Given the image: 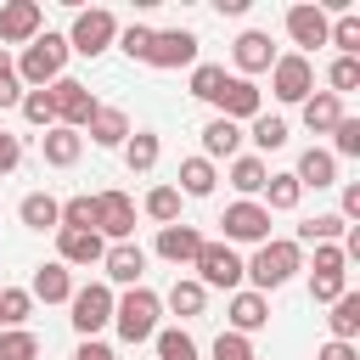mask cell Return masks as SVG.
Masks as SVG:
<instances>
[{"label":"cell","instance_id":"ffe728a7","mask_svg":"<svg viewBox=\"0 0 360 360\" xmlns=\"http://www.w3.org/2000/svg\"><path fill=\"white\" fill-rule=\"evenodd\" d=\"M292 180L309 191H326V186H338V158L326 152V146H309V152H298V169H292Z\"/></svg>","mask_w":360,"mask_h":360},{"label":"cell","instance_id":"4316f807","mask_svg":"<svg viewBox=\"0 0 360 360\" xmlns=\"http://www.w3.org/2000/svg\"><path fill=\"white\" fill-rule=\"evenodd\" d=\"M264 180H270V163H264L259 152H248V158H231V186H236V191H242L248 202H259Z\"/></svg>","mask_w":360,"mask_h":360},{"label":"cell","instance_id":"e575fe53","mask_svg":"<svg viewBox=\"0 0 360 360\" xmlns=\"http://www.w3.org/2000/svg\"><path fill=\"white\" fill-rule=\"evenodd\" d=\"M28 309H34L28 287H0V332H17L28 321Z\"/></svg>","mask_w":360,"mask_h":360},{"label":"cell","instance_id":"db71d44e","mask_svg":"<svg viewBox=\"0 0 360 360\" xmlns=\"http://www.w3.org/2000/svg\"><path fill=\"white\" fill-rule=\"evenodd\" d=\"M214 11H219V17H242V11H248V0H214Z\"/></svg>","mask_w":360,"mask_h":360},{"label":"cell","instance_id":"e0dca14e","mask_svg":"<svg viewBox=\"0 0 360 360\" xmlns=\"http://www.w3.org/2000/svg\"><path fill=\"white\" fill-rule=\"evenodd\" d=\"M202 231L197 225H186V219H174V225H163L158 231V259H169V264H191L197 253H202Z\"/></svg>","mask_w":360,"mask_h":360},{"label":"cell","instance_id":"6da1fadb","mask_svg":"<svg viewBox=\"0 0 360 360\" xmlns=\"http://www.w3.org/2000/svg\"><path fill=\"white\" fill-rule=\"evenodd\" d=\"M298 270H304V248H298L292 236H270V242H259L253 259L242 264V276H248L253 292H264V298H270L276 287H287Z\"/></svg>","mask_w":360,"mask_h":360},{"label":"cell","instance_id":"60d3db41","mask_svg":"<svg viewBox=\"0 0 360 360\" xmlns=\"http://www.w3.org/2000/svg\"><path fill=\"white\" fill-rule=\"evenodd\" d=\"M56 231H96V197H84V191H79V197H68V202H62V225H56Z\"/></svg>","mask_w":360,"mask_h":360},{"label":"cell","instance_id":"d6986e66","mask_svg":"<svg viewBox=\"0 0 360 360\" xmlns=\"http://www.w3.org/2000/svg\"><path fill=\"white\" fill-rule=\"evenodd\" d=\"M101 253H107V242L96 236V231H56V264H101Z\"/></svg>","mask_w":360,"mask_h":360},{"label":"cell","instance_id":"4fadbf2b","mask_svg":"<svg viewBox=\"0 0 360 360\" xmlns=\"http://www.w3.org/2000/svg\"><path fill=\"white\" fill-rule=\"evenodd\" d=\"M146 62L152 68H197V34L191 28H158Z\"/></svg>","mask_w":360,"mask_h":360},{"label":"cell","instance_id":"83f0119b","mask_svg":"<svg viewBox=\"0 0 360 360\" xmlns=\"http://www.w3.org/2000/svg\"><path fill=\"white\" fill-rule=\"evenodd\" d=\"M214 186H219V169L208 158H186L180 163V180H174L180 197H214Z\"/></svg>","mask_w":360,"mask_h":360},{"label":"cell","instance_id":"11a10c76","mask_svg":"<svg viewBox=\"0 0 360 360\" xmlns=\"http://www.w3.org/2000/svg\"><path fill=\"white\" fill-rule=\"evenodd\" d=\"M0 79H17V68H11V51H0Z\"/></svg>","mask_w":360,"mask_h":360},{"label":"cell","instance_id":"c3c4849f","mask_svg":"<svg viewBox=\"0 0 360 360\" xmlns=\"http://www.w3.org/2000/svg\"><path fill=\"white\" fill-rule=\"evenodd\" d=\"M343 292H349L343 276H309V298H315V304H332V298H343Z\"/></svg>","mask_w":360,"mask_h":360},{"label":"cell","instance_id":"30bf717a","mask_svg":"<svg viewBox=\"0 0 360 360\" xmlns=\"http://www.w3.org/2000/svg\"><path fill=\"white\" fill-rule=\"evenodd\" d=\"M326 28H332V17L321 11V0H298V6H287V39L298 45V56H309L315 45H326Z\"/></svg>","mask_w":360,"mask_h":360},{"label":"cell","instance_id":"484cf974","mask_svg":"<svg viewBox=\"0 0 360 360\" xmlns=\"http://www.w3.org/2000/svg\"><path fill=\"white\" fill-rule=\"evenodd\" d=\"M17 219H22L28 231H56V225H62V202H56L51 191H28V197L17 202Z\"/></svg>","mask_w":360,"mask_h":360},{"label":"cell","instance_id":"5bb4252c","mask_svg":"<svg viewBox=\"0 0 360 360\" xmlns=\"http://www.w3.org/2000/svg\"><path fill=\"white\" fill-rule=\"evenodd\" d=\"M219 118H231V124H253L259 112H264V90L253 84V79H225V90H219Z\"/></svg>","mask_w":360,"mask_h":360},{"label":"cell","instance_id":"5b68a950","mask_svg":"<svg viewBox=\"0 0 360 360\" xmlns=\"http://www.w3.org/2000/svg\"><path fill=\"white\" fill-rule=\"evenodd\" d=\"M62 39H68V51H79V56H101V51L118 39V17H112L107 6H90V11L73 17V28H68Z\"/></svg>","mask_w":360,"mask_h":360},{"label":"cell","instance_id":"bcb514c9","mask_svg":"<svg viewBox=\"0 0 360 360\" xmlns=\"http://www.w3.org/2000/svg\"><path fill=\"white\" fill-rule=\"evenodd\" d=\"M309 276H349L343 248H338V242H315V264H309Z\"/></svg>","mask_w":360,"mask_h":360},{"label":"cell","instance_id":"ac0fdd59","mask_svg":"<svg viewBox=\"0 0 360 360\" xmlns=\"http://www.w3.org/2000/svg\"><path fill=\"white\" fill-rule=\"evenodd\" d=\"M259 326H270V298L253 292V287H236V292H231V332L253 338Z\"/></svg>","mask_w":360,"mask_h":360},{"label":"cell","instance_id":"8fae6325","mask_svg":"<svg viewBox=\"0 0 360 360\" xmlns=\"http://www.w3.org/2000/svg\"><path fill=\"white\" fill-rule=\"evenodd\" d=\"M96 236L101 242H129L135 236V202L124 191H96Z\"/></svg>","mask_w":360,"mask_h":360},{"label":"cell","instance_id":"3957f363","mask_svg":"<svg viewBox=\"0 0 360 360\" xmlns=\"http://www.w3.org/2000/svg\"><path fill=\"white\" fill-rule=\"evenodd\" d=\"M158 315H163V298L152 287H129L124 298H112V326L124 343H146L158 332Z\"/></svg>","mask_w":360,"mask_h":360},{"label":"cell","instance_id":"277c9868","mask_svg":"<svg viewBox=\"0 0 360 360\" xmlns=\"http://www.w3.org/2000/svg\"><path fill=\"white\" fill-rule=\"evenodd\" d=\"M68 321H73V332L79 338H96L101 326H112V287L107 281H84V287H73V298H68Z\"/></svg>","mask_w":360,"mask_h":360},{"label":"cell","instance_id":"7402d4cb","mask_svg":"<svg viewBox=\"0 0 360 360\" xmlns=\"http://www.w3.org/2000/svg\"><path fill=\"white\" fill-rule=\"evenodd\" d=\"M338 118H343V101H338L332 90H309V96H304V129H309V135H332Z\"/></svg>","mask_w":360,"mask_h":360},{"label":"cell","instance_id":"d6a6232c","mask_svg":"<svg viewBox=\"0 0 360 360\" xmlns=\"http://www.w3.org/2000/svg\"><path fill=\"white\" fill-rule=\"evenodd\" d=\"M343 231H349V225H343V214H315V219H304V225H298V236H292V242H298V248L343 242Z\"/></svg>","mask_w":360,"mask_h":360},{"label":"cell","instance_id":"7a4b0ae2","mask_svg":"<svg viewBox=\"0 0 360 360\" xmlns=\"http://www.w3.org/2000/svg\"><path fill=\"white\" fill-rule=\"evenodd\" d=\"M11 68H17V84H22V90H45V84H56L62 68H68V39L45 28L39 39L22 45V56H17Z\"/></svg>","mask_w":360,"mask_h":360},{"label":"cell","instance_id":"cb8c5ba5","mask_svg":"<svg viewBox=\"0 0 360 360\" xmlns=\"http://www.w3.org/2000/svg\"><path fill=\"white\" fill-rule=\"evenodd\" d=\"M39 152H45V163H51V169H73V163H79V152H84V135L56 124V129H45V135H39Z\"/></svg>","mask_w":360,"mask_h":360},{"label":"cell","instance_id":"ee69618b","mask_svg":"<svg viewBox=\"0 0 360 360\" xmlns=\"http://www.w3.org/2000/svg\"><path fill=\"white\" fill-rule=\"evenodd\" d=\"M152 34H158V28H146V22H129V28H118V51H124L129 62H146V51H152Z\"/></svg>","mask_w":360,"mask_h":360},{"label":"cell","instance_id":"d4e9b609","mask_svg":"<svg viewBox=\"0 0 360 360\" xmlns=\"http://www.w3.org/2000/svg\"><path fill=\"white\" fill-rule=\"evenodd\" d=\"M84 129H90L96 146H124V141H129V112H124V107H96Z\"/></svg>","mask_w":360,"mask_h":360},{"label":"cell","instance_id":"44dd1931","mask_svg":"<svg viewBox=\"0 0 360 360\" xmlns=\"http://www.w3.org/2000/svg\"><path fill=\"white\" fill-rule=\"evenodd\" d=\"M28 298H45V304H68L73 298V270L68 264H39L34 270V281H28Z\"/></svg>","mask_w":360,"mask_h":360},{"label":"cell","instance_id":"836d02e7","mask_svg":"<svg viewBox=\"0 0 360 360\" xmlns=\"http://www.w3.org/2000/svg\"><path fill=\"white\" fill-rule=\"evenodd\" d=\"M248 135H253V146H259V152H281L292 129H287V118H281V112H259Z\"/></svg>","mask_w":360,"mask_h":360},{"label":"cell","instance_id":"603a6c76","mask_svg":"<svg viewBox=\"0 0 360 360\" xmlns=\"http://www.w3.org/2000/svg\"><path fill=\"white\" fill-rule=\"evenodd\" d=\"M236 146H242V124H231V118L214 112V118L202 124V152H197V158H208V163H214V158H236Z\"/></svg>","mask_w":360,"mask_h":360},{"label":"cell","instance_id":"9c48e42d","mask_svg":"<svg viewBox=\"0 0 360 360\" xmlns=\"http://www.w3.org/2000/svg\"><path fill=\"white\" fill-rule=\"evenodd\" d=\"M45 34V6L39 0H6L0 6V51L6 45H28Z\"/></svg>","mask_w":360,"mask_h":360},{"label":"cell","instance_id":"d590c367","mask_svg":"<svg viewBox=\"0 0 360 360\" xmlns=\"http://www.w3.org/2000/svg\"><path fill=\"white\" fill-rule=\"evenodd\" d=\"M225 79H231V73H225L219 62H197V68H191V96H197V101H219Z\"/></svg>","mask_w":360,"mask_h":360},{"label":"cell","instance_id":"74e56055","mask_svg":"<svg viewBox=\"0 0 360 360\" xmlns=\"http://www.w3.org/2000/svg\"><path fill=\"white\" fill-rule=\"evenodd\" d=\"M152 343H158V360H197V338H191V332H180V326L152 332Z\"/></svg>","mask_w":360,"mask_h":360},{"label":"cell","instance_id":"8d00e7d4","mask_svg":"<svg viewBox=\"0 0 360 360\" xmlns=\"http://www.w3.org/2000/svg\"><path fill=\"white\" fill-rule=\"evenodd\" d=\"M146 219H158V231L174 225V219H180V191H174V186H152V191H146Z\"/></svg>","mask_w":360,"mask_h":360},{"label":"cell","instance_id":"b9f144b4","mask_svg":"<svg viewBox=\"0 0 360 360\" xmlns=\"http://www.w3.org/2000/svg\"><path fill=\"white\" fill-rule=\"evenodd\" d=\"M326 84H332L338 101H343L349 90H360V56H338V62L326 68Z\"/></svg>","mask_w":360,"mask_h":360},{"label":"cell","instance_id":"7c38bea8","mask_svg":"<svg viewBox=\"0 0 360 360\" xmlns=\"http://www.w3.org/2000/svg\"><path fill=\"white\" fill-rule=\"evenodd\" d=\"M225 242H270V214H264V202H248V197H236L231 208H225Z\"/></svg>","mask_w":360,"mask_h":360},{"label":"cell","instance_id":"f1b7e54d","mask_svg":"<svg viewBox=\"0 0 360 360\" xmlns=\"http://www.w3.org/2000/svg\"><path fill=\"white\" fill-rule=\"evenodd\" d=\"M180 321H197L202 315V304H208V287L202 281H191V276H174V287H169V298H163Z\"/></svg>","mask_w":360,"mask_h":360},{"label":"cell","instance_id":"f907efd6","mask_svg":"<svg viewBox=\"0 0 360 360\" xmlns=\"http://www.w3.org/2000/svg\"><path fill=\"white\" fill-rule=\"evenodd\" d=\"M315 360H360V349H354V343H338V338H326V343L315 349Z\"/></svg>","mask_w":360,"mask_h":360},{"label":"cell","instance_id":"816d5d0a","mask_svg":"<svg viewBox=\"0 0 360 360\" xmlns=\"http://www.w3.org/2000/svg\"><path fill=\"white\" fill-rule=\"evenodd\" d=\"M73 360H118V354H112V349H107V343H96V338H84V343H79V354H73Z\"/></svg>","mask_w":360,"mask_h":360},{"label":"cell","instance_id":"ba28073f","mask_svg":"<svg viewBox=\"0 0 360 360\" xmlns=\"http://www.w3.org/2000/svg\"><path fill=\"white\" fill-rule=\"evenodd\" d=\"M45 90H51V101H56V124H62V129H84L90 112L101 107V101L90 96V84H79V79H68V73H62L56 84H45Z\"/></svg>","mask_w":360,"mask_h":360},{"label":"cell","instance_id":"9a60e30c","mask_svg":"<svg viewBox=\"0 0 360 360\" xmlns=\"http://www.w3.org/2000/svg\"><path fill=\"white\" fill-rule=\"evenodd\" d=\"M231 56H236V79H253V73H270V62H276V45H270V34L264 28H242L236 34V45H231Z\"/></svg>","mask_w":360,"mask_h":360},{"label":"cell","instance_id":"52a82bcc","mask_svg":"<svg viewBox=\"0 0 360 360\" xmlns=\"http://www.w3.org/2000/svg\"><path fill=\"white\" fill-rule=\"evenodd\" d=\"M270 90H276V101L304 107V96L315 90V62H309V56H298V51L276 56V62H270Z\"/></svg>","mask_w":360,"mask_h":360},{"label":"cell","instance_id":"ab89813d","mask_svg":"<svg viewBox=\"0 0 360 360\" xmlns=\"http://www.w3.org/2000/svg\"><path fill=\"white\" fill-rule=\"evenodd\" d=\"M22 118L28 124H39V129H56V101H51V90H22Z\"/></svg>","mask_w":360,"mask_h":360},{"label":"cell","instance_id":"8992f818","mask_svg":"<svg viewBox=\"0 0 360 360\" xmlns=\"http://www.w3.org/2000/svg\"><path fill=\"white\" fill-rule=\"evenodd\" d=\"M191 281H202V287H225V292H236L242 287V253L231 248V242H202V253L191 259Z\"/></svg>","mask_w":360,"mask_h":360},{"label":"cell","instance_id":"f6af8a7d","mask_svg":"<svg viewBox=\"0 0 360 360\" xmlns=\"http://www.w3.org/2000/svg\"><path fill=\"white\" fill-rule=\"evenodd\" d=\"M332 158H360V118H338V129H332V146H326Z\"/></svg>","mask_w":360,"mask_h":360},{"label":"cell","instance_id":"1f68e13d","mask_svg":"<svg viewBox=\"0 0 360 360\" xmlns=\"http://www.w3.org/2000/svg\"><path fill=\"white\" fill-rule=\"evenodd\" d=\"M298 197H304V186L292 180V169L264 180V214H287V208H298Z\"/></svg>","mask_w":360,"mask_h":360},{"label":"cell","instance_id":"7dc6e473","mask_svg":"<svg viewBox=\"0 0 360 360\" xmlns=\"http://www.w3.org/2000/svg\"><path fill=\"white\" fill-rule=\"evenodd\" d=\"M214 360H259V354H253V343L242 332H219L214 338Z\"/></svg>","mask_w":360,"mask_h":360},{"label":"cell","instance_id":"4dcf8cb0","mask_svg":"<svg viewBox=\"0 0 360 360\" xmlns=\"http://www.w3.org/2000/svg\"><path fill=\"white\" fill-rule=\"evenodd\" d=\"M124 163H129V174H152V169H158V135H152V129H129Z\"/></svg>","mask_w":360,"mask_h":360},{"label":"cell","instance_id":"2e32d148","mask_svg":"<svg viewBox=\"0 0 360 360\" xmlns=\"http://www.w3.org/2000/svg\"><path fill=\"white\" fill-rule=\"evenodd\" d=\"M101 270H107V287H141V270H146V248L141 242H112L101 253Z\"/></svg>","mask_w":360,"mask_h":360},{"label":"cell","instance_id":"681fc988","mask_svg":"<svg viewBox=\"0 0 360 360\" xmlns=\"http://www.w3.org/2000/svg\"><path fill=\"white\" fill-rule=\"evenodd\" d=\"M17 163H22V141H17L11 129H0V174H11Z\"/></svg>","mask_w":360,"mask_h":360},{"label":"cell","instance_id":"f35d334b","mask_svg":"<svg viewBox=\"0 0 360 360\" xmlns=\"http://www.w3.org/2000/svg\"><path fill=\"white\" fill-rule=\"evenodd\" d=\"M326 45H338V56H360V17L343 11V17L326 28Z\"/></svg>","mask_w":360,"mask_h":360},{"label":"cell","instance_id":"f5cc1de1","mask_svg":"<svg viewBox=\"0 0 360 360\" xmlns=\"http://www.w3.org/2000/svg\"><path fill=\"white\" fill-rule=\"evenodd\" d=\"M22 101V84L17 79H0V107H17Z\"/></svg>","mask_w":360,"mask_h":360},{"label":"cell","instance_id":"7bdbcfd3","mask_svg":"<svg viewBox=\"0 0 360 360\" xmlns=\"http://www.w3.org/2000/svg\"><path fill=\"white\" fill-rule=\"evenodd\" d=\"M0 360H39V338H34L28 326L0 332Z\"/></svg>","mask_w":360,"mask_h":360},{"label":"cell","instance_id":"f546056e","mask_svg":"<svg viewBox=\"0 0 360 360\" xmlns=\"http://www.w3.org/2000/svg\"><path fill=\"white\" fill-rule=\"evenodd\" d=\"M326 309H332V315H326L332 338H338V343H354V338H360V292H343V298H332Z\"/></svg>","mask_w":360,"mask_h":360}]
</instances>
